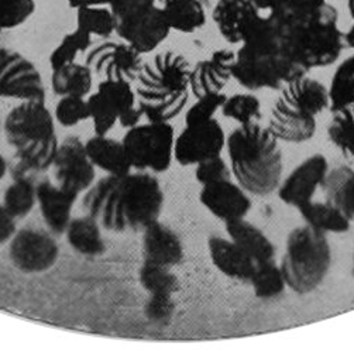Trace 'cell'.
Here are the masks:
<instances>
[{
    "label": "cell",
    "instance_id": "obj_1",
    "mask_svg": "<svg viewBox=\"0 0 354 350\" xmlns=\"http://www.w3.org/2000/svg\"><path fill=\"white\" fill-rule=\"evenodd\" d=\"M86 215L109 232H137L160 219L164 192L146 171L108 175L92 185L82 201Z\"/></svg>",
    "mask_w": 354,
    "mask_h": 350
},
{
    "label": "cell",
    "instance_id": "obj_2",
    "mask_svg": "<svg viewBox=\"0 0 354 350\" xmlns=\"http://www.w3.org/2000/svg\"><path fill=\"white\" fill-rule=\"evenodd\" d=\"M305 75L308 71L291 55L275 20L266 13L236 51L233 80L247 91H279Z\"/></svg>",
    "mask_w": 354,
    "mask_h": 350
},
{
    "label": "cell",
    "instance_id": "obj_3",
    "mask_svg": "<svg viewBox=\"0 0 354 350\" xmlns=\"http://www.w3.org/2000/svg\"><path fill=\"white\" fill-rule=\"evenodd\" d=\"M232 175L249 194L267 196L282 181V151L278 138L260 123L240 125L226 137Z\"/></svg>",
    "mask_w": 354,
    "mask_h": 350
},
{
    "label": "cell",
    "instance_id": "obj_4",
    "mask_svg": "<svg viewBox=\"0 0 354 350\" xmlns=\"http://www.w3.org/2000/svg\"><path fill=\"white\" fill-rule=\"evenodd\" d=\"M271 15L295 59L308 71L335 64L343 48L337 9L326 2L317 8Z\"/></svg>",
    "mask_w": 354,
    "mask_h": 350
},
{
    "label": "cell",
    "instance_id": "obj_5",
    "mask_svg": "<svg viewBox=\"0 0 354 350\" xmlns=\"http://www.w3.org/2000/svg\"><path fill=\"white\" fill-rule=\"evenodd\" d=\"M3 129L9 146L15 149L13 178L53 167L59 143L54 115L44 100H24L17 104L8 113Z\"/></svg>",
    "mask_w": 354,
    "mask_h": 350
},
{
    "label": "cell",
    "instance_id": "obj_6",
    "mask_svg": "<svg viewBox=\"0 0 354 350\" xmlns=\"http://www.w3.org/2000/svg\"><path fill=\"white\" fill-rule=\"evenodd\" d=\"M191 64L180 53L162 51L154 55L136 80V98L147 122H171L189 99Z\"/></svg>",
    "mask_w": 354,
    "mask_h": 350
},
{
    "label": "cell",
    "instance_id": "obj_7",
    "mask_svg": "<svg viewBox=\"0 0 354 350\" xmlns=\"http://www.w3.org/2000/svg\"><path fill=\"white\" fill-rule=\"evenodd\" d=\"M332 266V249L325 233L305 225L290 232L281 271L287 287L301 295L319 287Z\"/></svg>",
    "mask_w": 354,
    "mask_h": 350
},
{
    "label": "cell",
    "instance_id": "obj_8",
    "mask_svg": "<svg viewBox=\"0 0 354 350\" xmlns=\"http://www.w3.org/2000/svg\"><path fill=\"white\" fill-rule=\"evenodd\" d=\"M115 34L140 54L157 50L171 28L157 0H111Z\"/></svg>",
    "mask_w": 354,
    "mask_h": 350
},
{
    "label": "cell",
    "instance_id": "obj_9",
    "mask_svg": "<svg viewBox=\"0 0 354 350\" xmlns=\"http://www.w3.org/2000/svg\"><path fill=\"white\" fill-rule=\"evenodd\" d=\"M123 145L131 167L137 171L165 172L174 158L175 133L169 122H147L137 125L124 134Z\"/></svg>",
    "mask_w": 354,
    "mask_h": 350
},
{
    "label": "cell",
    "instance_id": "obj_10",
    "mask_svg": "<svg viewBox=\"0 0 354 350\" xmlns=\"http://www.w3.org/2000/svg\"><path fill=\"white\" fill-rule=\"evenodd\" d=\"M0 98L46 102L39 68L23 54L5 47L0 48Z\"/></svg>",
    "mask_w": 354,
    "mask_h": 350
},
{
    "label": "cell",
    "instance_id": "obj_11",
    "mask_svg": "<svg viewBox=\"0 0 354 350\" xmlns=\"http://www.w3.org/2000/svg\"><path fill=\"white\" fill-rule=\"evenodd\" d=\"M9 257L13 266L26 274L50 270L59 257V246L54 234L37 228H24L9 241Z\"/></svg>",
    "mask_w": 354,
    "mask_h": 350
},
{
    "label": "cell",
    "instance_id": "obj_12",
    "mask_svg": "<svg viewBox=\"0 0 354 350\" xmlns=\"http://www.w3.org/2000/svg\"><path fill=\"white\" fill-rule=\"evenodd\" d=\"M226 147V134L219 120L185 125L178 137H175L174 158L183 167L196 165L207 158L221 156Z\"/></svg>",
    "mask_w": 354,
    "mask_h": 350
},
{
    "label": "cell",
    "instance_id": "obj_13",
    "mask_svg": "<svg viewBox=\"0 0 354 350\" xmlns=\"http://www.w3.org/2000/svg\"><path fill=\"white\" fill-rule=\"evenodd\" d=\"M85 64L102 80L136 82L143 68V54L124 42H103L91 47Z\"/></svg>",
    "mask_w": 354,
    "mask_h": 350
},
{
    "label": "cell",
    "instance_id": "obj_14",
    "mask_svg": "<svg viewBox=\"0 0 354 350\" xmlns=\"http://www.w3.org/2000/svg\"><path fill=\"white\" fill-rule=\"evenodd\" d=\"M88 104L95 133L108 134L124 113L137 107L136 91L127 81L102 80Z\"/></svg>",
    "mask_w": 354,
    "mask_h": 350
},
{
    "label": "cell",
    "instance_id": "obj_15",
    "mask_svg": "<svg viewBox=\"0 0 354 350\" xmlns=\"http://www.w3.org/2000/svg\"><path fill=\"white\" fill-rule=\"evenodd\" d=\"M53 168L57 185L77 195L86 192L96 177V167L86 153L85 143L75 136H69L59 143Z\"/></svg>",
    "mask_w": 354,
    "mask_h": 350
},
{
    "label": "cell",
    "instance_id": "obj_16",
    "mask_svg": "<svg viewBox=\"0 0 354 350\" xmlns=\"http://www.w3.org/2000/svg\"><path fill=\"white\" fill-rule=\"evenodd\" d=\"M272 109L298 119H316L329 109V89L315 78L301 77L279 89Z\"/></svg>",
    "mask_w": 354,
    "mask_h": 350
},
{
    "label": "cell",
    "instance_id": "obj_17",
    "mask_svg": "<svg viewBox=\"0 0 354 350\" xmlns=\"http://www.w3.org/2000/svg\"><path fill=\"white\" fill-rule=\"evenodd\" d=\"M329 161L324 154H313L304 160L278 187L279 199L299 209L313 201L317 190L324 187L329 172Z\"/></svg>",
    "mask_w": 354,
    "mask_h": 350
},
{
    "label": "cell",
    "instance_id": "obj_18",
    "mask_svg": "<svg viewBox=\"0 0 354 350\" xmlns=\"http://www.w3.org/2000/svg\"><path fill=\"white\" fill-rule=\"evenodd\" d=\"M254 0H218L212 19L221 36L230 44H241L264 17Z\"/></svg>",
    "mask_w": 354,
    "mask_h": 350
},
{
    "label": "cell",
    "instance_id": "obj_19",
    "mask_svg": "<svg viewBox=\"0 0 354 350\" xmlns=\"http://www.w3.org/2000/svg\"><path fill=\"white\" fill-rule=\"evenodd\" d=\"M199 201L212 215L225 223L245 218L253 206L249 192L230 178L202 185Z\"/></svg>",
    "mask_w": 354,
    "mask_h": 350
},
{
    "label": "cell",
    "instance_id": "obj_20",
    "mask_svg": "<svg viewBox=\"0 0 354 350\" xmlns=\"http://www.w3.org/2000/svg\"><path fill=\"white\" fill-rule=\"evenodd\" d=\"M236 53L227 48L216 50L206 59L198 61L191 68L189 89L195 98L223 92L233 78Z\"/></svg>",
    "mask_w": 354,
    "mask_h": 350
},
{
    "label": "cell",
    "instance_id": "obj_21",
    "mask_svg": "<svg viewBox=\"0 0 354 350\" xmlns=\"http://www.w3.org/2000/svg\"><path fill=\"white\" fill-rule=\"evenodd\" d=\"M77 199V194L53 184L50 180L37 184V203L40 206V212L48 230L54 236L65 233L71 219H73V208Z\"/></svg>",
    "mask_w": 354,
    "mask_h": 350
},
{
    "label": "cell",
    "instance_id": "obj_22",
    "mask_svg": "<svg viewBox=\"0 0 354 350\" xmlns=\"http://www.w3.org/2000/svg\"><path fill=\"white\" fill-rule=\"evenodd\" d=\"M207 250L212 263L223 275L241 283L252 282L257 263L233 240L212 236L207 240Z\"/></svg>",
    "mask_w": 354,
    "mask_h": 350
},
{
    "label": "cell",
    "instance_id": "obj_23",
    "mask_svg": "<svg viewBox=\"0 0 354 350\" xmlns=\"http://www.w3.org/2000/svg\"><path fill=\"white\" fill-rule=\"evenodd\" d=\"M145 261L175 267L184 259V246L180 236L160 221L153 222L143 230Z\"/></svg>",
    "mask_w": 354,
    "mask_h": 350
},
{
    "label": "cell",
    "instance_id": "obj_24",
    "mask_svg": "<svg viewBox=\"0 0 354 350\" xmlns=\"http://www.w3.org/2000/svg\"><path fill=\"white\" fill-rule=\"evenodd\" d=\"M85 149L93 165L108 175H124L133 169L123 142L116 138L95 134L85 143Z\"/></svg>",
    "mask_w": 354,
    "mask_h": 350
},
{
    "label": "cell",
    "instance_id": "obj_25",
    "mask_svg": "<svg viewBox=\"0 0 354 350\" xmlns=\"http://www.w3.org/2000/svg\"><path fill=\"white\" fill-rule=\"evenodd\" d=\"M226 233L230 240L249 255L257 264L275 259V246L267 234L245 218L226 222Z\"/></svg>",
    "mask_w": 354,
    "mask_h": 350
},
{
    "label": "cell",
    "instance_id": "obj_26",
    "mask_svg": "<svg viewBox=\"0 0 354 350\" xmlns=\"http://www.w3.org/2000/svg\"><path fill=\"white\" fill-rule=\"evenodd\" d=\"M171 30L191 34L206 23L210 0H157Z\"/></svg>",
    "mask_w": 354,
    "mask_h": 350
},
{
    "label": "cell",
    "instance_id": "obj_27",
    "mask_svg": "<svg viewBox=\"0 0 354 350\" xmlns=\"http://www.w3.org/2000/svg\"><path fill=\"white\" fill-rule=\"evenodd\" d=\"M66 241L74 252L85 257H97L106 252L100 223L89 215L73 218L65 230Z\"/></svg>",
    "mask_w": 354,
    "mask_h": 350
},
{
    "label": "cell",
    "instance_id": "obj_28",
    "mask_svg": "<svg viewBox=\"0 0 354 350\" xmlns=\"http://www.w3.org/2000/svg\"><path fill=\"white\" fill-rule=\"evenodd\" d=\"M325 201L336 206L351 222L354 221V168L337 165L329 169L322 187Z\"/></svg>",
    "mask_w": 354,
    "mask_h": 350
},
{
    "label": "cell",
    "instance_id": "obj_29",
    "mask_svg": "<svg viewBox=\"0 0 354 350\" xmlns=\"http://www.w3.org/2000/svg\"><path fill=\"white\" fill-rule=\"evenodd\" d=\"M93 85V73L86 64L71 62L53 71L51 88L58 96H88Z\"/></svg>",
    "mask_w": 354,
    "mask_h": 350
},
{
    "label": "cell",
    "instance_id": "obj_30",
    "mask_svg": "<svg viewBox=\"0 0 354 350\" xmlns=\"http://www.w3.org/2000/svg\"><path fill=\"white\" fill-rule=\"evenodd\" d=\"M298 211L308 226L325 234L346 233L350 230L351 226V221L347 219L336 206H333L328 201H310L306 205L301 206Z\"/></svg>",
    "mask_w": 354,
    "mask_h": 350
},
{
    "label": "cell",
    "instance_id": "obj_31",
    "mask_svg": "<svg viewBox=\"0 0 354 350\" xmlns=\"http://www.w3.org/2000/svg\"><path fill=\"white\" fill-rule=\"evenodd\" d=\"M3 205L16 219L30 215L37 205V185L34 184L31 175L13 178V183L5 191Z\"/></svg>",
    "mask_w": 354,
    "mask_h": 350
},
{
    "label": "cell",
    "instance_id": "obj_32",
    "mask_svg": "<svg viewBox=\"0 0 354 350\" xmlns=\"http://www.w3.org/2000/svg\"><path fill=\"white\" fill-rule=\"evenodd\" d=\"M329 89V109L337 112L354 104V54L339 64Z\"/></svg>",
    "mask_w": 354,
    "mask_h": 350
},
{
    "label": "cell",
    "instance_id": "obj_33",
    "mask_svg": "<svg viewBox=\"0 0 354 350\" xmlns=\"http://www.w3.org/2000/svg\"><path fill=\"white\" fill-rule=\"evenodd\" d=\"M138 282L150 295L167 294L174 295L180 290V279L172 271L171 267L145 261L138 270Z\"/></svg>",
    "mask_w": 354,
    "mask_h": 350
},
{
    "label": "cell",
    "instance_id": "obj_34",
    "mask_svg": "<svg viewBox=\"0 0 354 350\" xmlns=\"http://www.w3.org/2000/svg\"><path fill=\"white\" fill-rule=\"evenodd\" d=\"M250 284L253 286L254 295L260 300L277 298L288 288L281 267L274 260L257 264Z\"/></svg>",
    "mask_w": 354,
    "mask_h": 350
},
{
    "label": "cell",
    "instance_id": "obj_35",
    "mask_svg": "<svg viewBox=\"0 0 354 350\" xmlns=\"http://www.w3.org/2000/svg\"><path fill=\"white\" fill-rule=\"evenodd\" d=\"M221 111L225 118L233 119L239 125L260 123L263 118L261 102L253 93H234L226 96Z\"/></svg>",
    "mask_w": 354,
    "mask_h": 350
},
{
    "label": "cell",
    "instance_id": "obj_36",
    "mask_svg": "<svg viewBox=\"0 0 354 350\" xmlns=\"http://www.w3.org/2000/svg\"><path fill=\"white\" fill-rule=\"evenodd\" d=\"M77 27L91 36L109 39L115 33V20L109 5L77 9Z\"/></svg>",
    "mask_w": 354,
    "mask_h": 350
},
{
    "label": "cell",
    "instance_id": "obj_37",
    "mask_svg": "<svg viewBox=\"0 0 354 350\" xmlns=\"http://www.w3.org/2000/svg\"><path fill=\"white\" fill-rule=\"evenodd\" d=\"M92 47V36L86 31L81 28H75L62 37L61 43L53 50L50 55V65L51 69H54L75 62L77 57L82 53H88V50Z\"/></svg>",
    "mask_w": 354,
    "mask_h": 350
},
{
    "label": "cell",
    "instance_id": "obj_38",
    "mask_svg": "<svg viewBox=\"0 0 354 350\" xmlns=\"http://www.w3.org/2000/svg\"><path fill=\"white\" fill-rule=\"evenodd\" d=\"M328 137L346 157L354 158V104L333 112Z\"/></svg>",
    "mask_w": 354,
    "mask_h": 350
},
{
    "label": "cell",
    "instance_id": "obj_39",
    "mask_svg": "<svg viewBox=\"0 0 354 350\" xmlns=\"http://www.w3.org/2000/svg\"><path fill=\"white\" fill-rule=\"evenodd\" d=\"M54 119L62 127H74L91 119L88 99L84 96H59L55 104Z\"/></svg>",
    "mask_w": 354,
    "mask_h": 350
},
{
    "label": "cell",
    "instance_id": "obj_40",
    "mask_svg": "<svg viewBox=\"0 0 354 350\" xmlns=\"http://www.w3.org/2000/svg\"><path fill=\"white\" fill-rule=\"evenodd\" d=\"M35 12V0H0V30L26 23Z\"/></svg>",
    "mask_w": 354,
    "mask_h": 350
},
{
    "label": "cell",
    "instance_id": "obj_41",
    "mask_svg": "<svg viewBox=\"0 0 354 350\" xmlns=\"http://www.w3.org/2000/svg\"><path fill=\"white\" fill-rule=\"evenodd\" d=\"M225 100L226 95L223 92L196 98V102L188 109L185 115V125L214 119L216 112L222 109Z\"/></svg>",
    "mask_w": 354,
    "mask_h": 350
},
{
    "label": "cell",
    "instance_id": "obj_42",
    "mask_svg": "<svg viewBox=\"0 0 354 350\" xmlns=\"http://www.w3.org/2000/svg\"><path fill=\"white\" fill-rule=\"evenodd\" d=\"M230 177H232V169L221 156L207 158L196 164L195 178L201 185H207L218 181L229 180Z\"/></svg>",
    "mask_w": 354,
    "mask_h": 350
},
{
    "label": "cell",
    "instance_id": "obj_43",
    "mask_svg": "<svg viewBox=\"0 0 354 350\" xmlns=\"http://www.w3.org/2000/svg\"><path fill=\"white\" fill-rule=\"evenodd\" d=\"M174 312H175V304L172 301V295H167V294L150 295L145 306V313L147 320L157 325L168 324L174 317Z\"/></svg>",
    "mask_w": 354,
    "mask_h": 350
},
{
    "label": "cell",
    "instance_id": "obj_44",
    "mask_svg": "<svg viewBox=\"0 0 354 350\" xmlns=\"http://www.w3.org/2000/svg\"><path fill=\"white\" fill-rule=\"evenodd\" d=\"M264 13H290L317 8L328 0H254Z\"/></svg>",
    "mask_w": 354,
    "mask_h": 350
},
{
    "label": "cell",
    "instance_id": "obj_45",
    "mask_svg": "<svg viewBox=\"0 0 354 350\" xmlns=\"http://www.w3.org/2000/svg\"><path fill=\"white\" fill-rule=\"evenodd\" d=\"M17 232L16 218L8 211L5 205H0V244L9 243Z\"/></svg>",
    "mask_w": 354,
    "mask_h": 350
},
{
    "label": "cell",
    "instance_id": "obj_46",
    "mask_svg": "<svg viewBox=\"0 0 354 350\" xmlns=\"http://www.w3.org/2000/svg\"><path fill=\"white\" fill-rule=\"evenodd\" d=\"M68 5L73 9H80L85 6H104L109 5L111 0H66Z\"/></svg>",
    "mask_w": 354,
    "mask_h": 350
},
{
    "label": "cell",
    "instance_id": "obj_47",
    "mask_svg": "<svg viewBox=\"0 0 354 350\" xmlns=\"http://www.w3.org/2000/svg\"><path fill=\"white\" fill-rule=\"evenodd\" d=\"M343 42H344V47L354 50V20L350 28L346 33H343Z\"/></svg>",
    "mask_w": 354,
    "mask_h": 350
},
{
    "label": "cell",
    "instance_id": "obj_48",
    "mask_svg": "<svg viewBox=\"0 0 354 350\" xmlns=\"http://www.w3.org/2000/svg\"><path fill=\"white\" fill-rule=\"evenodd\" d=\"M8 169H9V164H8L6 158L0 154V181L5 178V175L8 174Z\"/></svg>",
    "mask_w": 354,
    "mask_h": 350
},
{
    "label": "cell",
    "instance_id": "obj_49",
    "mask_svg": "<svg viewBox=\"0 0 354 350\" xmlns=\"http://www.w3.org/2000/svg\"><path fill=\"white\" fill-rule=\"evenodd\" d=\"M347 9L350 13V17L354 20V0H347Z\"/></svg>",
    "mask_w": 354,
    "mask_h": 350
},
{
    "label": "cell",
    "instance_id": "obj_50",
    "mask_svg": "<svg viewBox=\"0 0 354 350\" xmlns=\"http://www.w3.org/2000/svg\"><path fill=\"white\" fill-rule=\"evenodd\" d=\"M351 275L354 278V252H353V267H351Z\"/></svg>",
    "mask_w": 354,
    "mask_h": 350
}]
</instances>
